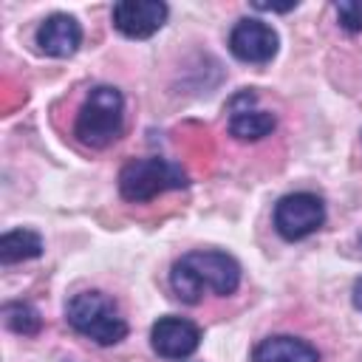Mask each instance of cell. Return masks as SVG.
Returning <instances> with one entry per match:
<instances>
[{
  "label": "cell",
  "instance_id": "1",
  "mask_svg": "<svg viewBox=\"0 0 362 362\" xmlns=\"http://www.w3.org/2000/svg\"><path fill=\"white\" fill-rule=\"evenodd\" d=\"M238 286H240V263L218 249L187 252L170 269V288L187 305H198L206 294L229 297L238 291Z\"/></svg>",
  "mask_w": 362,
  "mask_h": 362
},
{
  "label": "cell",
  "instance_id": "2",
  "mask_svg": "<svg viewBox=\"0 0 362 362\" xmlns=\"http://www.w3.org/2000/svg\"><path fill=\"white\" fill-rule=\"evenodd\" d=\"M124 127V96L113 85H96L82 99L74 119V139L88 150H105L119 141Z\"/></svg>",
  "mask_w": 362,
  "mask_h": 362
},
{
  "label": "cell",
  "instance_id": "3",
  "mask_svg": "<svg viewBox=\"0 0 362 362\" xmlns=\"http://www.w3.org/2000/svg\"><path fill=\"white\" fill-rule=\"evenodd\" d=\"M65 322L79 337H85L96 345H116L130 331L127 320L119 311V303L99 288L76 291L65 305Z\"/></svg>",
  "mask_w": 362,
  "mask_h": 362
},
{
  "label": "cell",
  "instance_id": "4",
  "mask_svg": "<svg viewBox=\"0 0 362 362\" xmlns=\"http://www.w3.org/2000/svg\"><path fill=\"white\" fill-rule=\"evenodd\" d=\"M184 187H189L187 170L161 156L130 158L119 170V195L130 204H144L170 189H184Z\"/></svg>",
  "mask_w": 362,
  "mask_h": 362
},
{
  "label": "cell",
  "instance_id": "5",
  "mask_svg": "<svg viewBox=\"0 0 362 362\" xmlns=\"http://www.w3.org/2000/svg\"><path fill=\"white\" fill-rule=\"evenodd\" d=\"M274 232L283 240H303L322 229L325 223V201L317 192H288L274 204L272 215Z\"/></svg>",
  "mask_w": 362,
  "mask_h": 362
},
{
  "label": "cell",
  "instance_id": "6",
  "mask_svg": "<svg viewBox=\"0 0 362 362\" xmlns=\"http://www.w3.org/2000/svg\"><path fill=\"white\" fill-rule=\"evenodd\" d=\"M277 45H280L277 31L257 17H240L229 31V51L240 62L266 65L274 59Z\"/></svg>",
  "mask_w": 362,
  "mask_h": 362
},
{
  "label": "cell",
  "instance_id": "7",
  "mask_svg": "<svg viewBox=\"0 0 362 362\" xmlns=\"http://www.w3.org/2000/svg\"><path fill=\"white\" fill-rule=\"evenodd\" d=\"M226 130L238 141H260L277 127V116L272 110L257 107V93L255 90H240L229 99L226 105Z\"/></svg>",
  "mask_w": 362,
  "mask_h": 362
},
{
  "label": "cell",
  "instance_id": "8",
  "mask_svg": "<svg viewBox=\"0 0 362 362\" xmlns=\"http://www.w3.org/2000/svg\"><path fill=\"white\" fill-rule=\"evenodd\" d=\"M167 3L161 0H119L110 11L113 28L130 40H147L167 23Z\"/></svg>",
  "mask_w": 362,
  "mask_h": 362
},
{
  "label": "cell",
  "instance_id": "9",
  "mask_svg": "<svg viewBox=\"0 0 362 362\" xmlns=\"http://www.w3.org/2000/svg\"><path fill=\"white\" fill-rule=\"evenodd\" d=\"M150 345L161 359H187L201 345V328L187 317H158L150 328Z\"/></svg>",
  "mask_w": 362,
  "mask_h": 362
},
{
  "label": "cell",
  "instance_id": "10",
  "mask_svg": "<svg viewBox=\"0 0 362 362\" xmlns=\"http://www.w3.org/2000/svg\"><path fill=\"white\" fill-rule=\"evenodd\" d=\"M34 42L45 57H54V59L74 57L82 45V25L71 14H51L37 25Z\"/></svg>",
  "mask_w": 362,
  "mask_h": 362
},
{
  "label": "cell",
  "instance_id": "11",
  "mask_svg": "<svg viewBox=\"0 0 362 362\" xmlns=\"http://www.w3.org/2000/svg\"><path fill=\"white\" fill-rule=\"evenodd\" d=\"M252 362H320V351L291 334H274L255 345Z\"/></svg>",
  "mask_w": 362,
  "mask_h": 362
},
{
  "label": "cell",
  "instance_id": "12",
  "mask_svg": "<svg viewBox=\"0 0 362 362\" xmlns=\"http://www.w3.org/2000/svg\"><path fill=\"white\" fill-rule=\"evenodd\" d=\"M42 238L34 229H8L0 238V263L11 266V263H23V260H34L42 255Z\"/></svg>",
  "mask_w": 362,
  "mask_h": 362
},
{
  "label": "cell",
  "instance_id": "13",
  "mask_svg": "<svg viewBox=\"0 0 362 362\" xmlns=\"http://www.w3.org/2000/svg\"><path fill=\"white\" fill-rule=\"evenodd\" d=\"M3 317H6V325L20 334V337H37L42 331V317L40 311L25 303V300H14V303H6L3 305Z\"/></svg>",
  "mask_w": 362,
  "mask_h": 362
},
{
  "label": "cell",
  "instance_id": "14",
  "mask_svg": "<svg viewBox=\"0 0 362 362\" xmlns=\"http://www.w3.org/2000/svg\"><path fill=\"white\" fill-rule=\"evenodd\" d=\"M337 20L348 34H359L362 31V0H339L334 3Z\"/></svg>",
  "mask_w": 362,
  "mask_h": 362
},
{
  "label": "cell",
  "instance_id": "15",
  "mask_svg": "<svg viewBox=\"0 0 362 362\" xmlns=\"http://www.w3.org/2000/svg\"><path fill=\"white\" fill-rule=\"evenodd\" d=\"M351 300H354V308L362 314V277L354 283V288H351Z\"/></svg>",
  "mask_w": 362,
  "mask_h": 362
}]
</instances>
